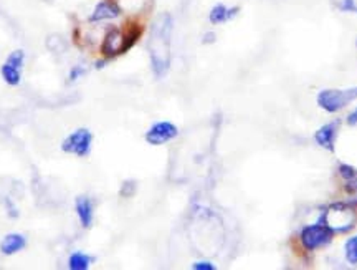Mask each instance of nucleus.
<instances>
[{
    "instance_id": "3",
    "label": "nucleus",
    "mask_w": 357,
    "mask_h": 270,
    "mask_svg": "<svg viewBox=\"0 0 357 270\" xmlns=\"http://www.w3.org/2000/svg\"><path fill=\"white\" fill-rule=\"evenodd\" d=\"M137 37H139V30H132L129 33H123L121 28L111 27L105 33V38H103L101 44V51L106 55V57H116V55L124 53V51L129 50L132 44H136Z\"/></svg>"
},
{
    "instance_id": "17",
    "label": "nucleus",
    "mask_w": 357,
    "mask_h": 270,
    "mask_svg": "<svg viewBox=\"0 0 357 270\" xmlns=\"http://www.w3.org/2000/svg\"><path fill=\"white\" fill-rule=\"evenodd\" d=\"M85 74H86V68H85L83 65H76V67H73V68H71V71H70V80H71V81L78 80L80 76H83Z\"/></svg>"
},
{
    "instance_id": "11",
    "label": "nucleus",
    "mask_w": 357,
    "mask_h": 270,
    "mask_svg": "<svg viewBox=\"0 0 357 270\" xmlns=\"http://www.w3.org/2000/svg\"><path fill=\"white\" fill-rule=\"evenodd\" d=\"M338 121L328 123L316 131L315 140L321 148L328 149V151H334V140H336L338 135Z\"/></svg>"
},
{
    "instance_id": "6",
    "label": "nucleus",
    "mask_w": 357,
    "mask_h": 270,
    "mask_svg": "<svg viewBox=\"0 0 357 270\" xmlns=\"http://www.w3.org/2000/svg\"><path fill=\"white\" fill-rule=\"evenodd\" d=\"M333 235L334 233L324 222L322 224H313L306 226L301 230V242L308 251H316V248L328 246L333 241Z\"/></svg>"
},
{
    "instance_id": "4",
    "label": "nucleus",
    "mask_w": 357,
    "mask_h": 270,
    "mask_svg": "<svg viewBox=\"0 0 357 270\" xmlns=\"http://www.w3.org/2000/svg\"><path fill=\"white\" fill-rule=\"evenodd\" d=\"M357 98V87L349 90H322L317 95V105L328 113H338Z\"/></svg>"
},
{
    "instance_id": "8",
    "label": "nucleus",
    "mask_w": 357,
    "mask_h": 270,
    "mask_svg": "<svg viewBox=\"0 0 357 270\" xmlns=\"http://www.w3.org/2000/svg\"><path fill=\"white\" fill-rule=\"evenodd\" d=\"M123 14L121 7L116 0H100L94 6L92 14L88 17L89 24H101V22H111V20L119 19Z\"/></svg>"
},
{
    "instance_id": "10",
    "label": "nucleus",
    "mask_w": 357,
    "mask_h": 270,
    "mask_svg": "<svg viewBox=\"0 0 357 270\" xmlns=\"http://www.w3.org/2000/svg\"><path fill=\"white\" fill-rule=\"evenodd\" d=\"M75 211H76V216H78L80 219V224L85 227V229H88V227L93 226V203L89 197L86 196H80L76 197L75 201Z\"/></svg>"
},
{
    "instance_id": "12",
    "label": "nucleus",
    "mask_w": 357,
    "mask_h": 270,
    "mask_svg": "<svg viewBox=\"0 0 357 270\" xmlns=\"http://www.w3.org/2000/svg\"><path fill=\"white\" fill-rule=\"evenodd\" d=\"M27 246V239L20 234H8L3 237L2 244H0V251L6 255H14L20 252L21 248Z\"/></svg>"
},
{
    "instance_id": "2",
    "label": "nucleus",
    "mask_w": 357,
    "mask_h": 270,
    "mask_svg": "<svg viewBox=\"0 0 357 270\" xmlns=\"http://www.w3.org/2000/svg\"><path fill=\"white\" fill-rule=\"evenodd\" d=\"M357 214L349 204H333L322 216V222L329 227L333 233H347L354 227Z\"/></svg>"
},
{
    "instance_id": "9",
    "label": "nucleus",
    "mask_w": 357,
    "mask_h": 270,
    "mask_svg": "<svg viewBox=\"0 0 357 270\" xmlns=\"http://www.w3.org/2000/svg\"><path fill=\"white\" fill-rule=\"evenodd\" d=\"M240 8L238 7H229L225 3H217L210 8L209 12V22L212 25H220L230 22L232 19H235L238 15Z\"/></svg>"
},
{
    "instance_id": "16",
    "label": "nucleus",
    "mask_w": 357,
    "mask_h": 270,
    "mask_svg": "<svg viewBox=\"0 0 357 270\" xmlns=\"http://www.w3.org/2000/svg\"><path fill=\"white\" fill-rule=\"evenodd\" d=\"M24 62H25V53L21 50H15L12 51L10 55H8L6 63H8V65L19 68V70H21V67H24Z\"/></svg>"
},
{
    "instance_id": "13",
    "label": "nucleus",
    "mask_w": 357,
    "mask_h": 270,
    "mask_svg": "<svg viewBox=\"0 0 357 270\" xmlns=\"http://www.w3.org/2000/svg\"><path fill=\"white\" fill-rule=\"evenodd\" d=\"M92 262L93 259L89 255L83 254V252H75V254H71L70 259H68V267L71 270H86L89 269Z\"/></svg>"
},
{
    "instance_id": "14",
    "label": "nucleus",
    "mask_w": 357,
    "mask_h": 270,
    "mask_svg": "<svg viewBox=\"0 0 357 270\" xmlns=\"http://www.w3.org/2000/svg\"><path fill=\"white\" fill-rule=\"evenodd\" d=\"M0 71H2V78L6 80L7 85H12V87H17V85L20 83L21 75H20L19 68L8 65V63H3L2 70H0Z\"/></svg>"
},
{
    "instance_id": "19",
    "label": "nucleus",
    "mask_w": 357,
    "mask_h": 270,
    "mask_svg": "<svg viewBox=\"0 0 357 270\" xmlns=\"http://www.w3.org/2000/svg\"><path fill=\"white\" fill-rule=\"evenodd\" d=\"M347 123H349L351 126H357V108L347 117Z\"/></svg>"
},
{
    "instance_id": "1",
    "label": "nucleus",
    "mask_w": 357,
    "mask_h": 270,
    "mask_svg": "<svg viewBox=\"0 0 357 270\" xmlns=\"http://www.w3.org/2000/svg\"><path fill=\"white\" fill-rule=\"evenodd\" d=\"M174 30V19L169 12H162L150 25L148 51L154 75L164 76L171 67V38Z\"/></svg>"
},
{
    "instance_id": "7",
    "label": "nucleus",
    "mask_w": 357,
    "mask_h": 270,
    "mask_svg": "<svg viewBox=\"0 0 357 270\" xmlns=\"http://www.w3.org/2000/svg\"><path fill=\"white\" fill-rule=\"evenodd\" d=\"M179 130L174 123L171 121H159L149 128V131L146 133V141L150 146H161V144L169 143L171 140L177 138Z\"/></svg>"
},
{
    "instance_id": "18",
    "label": "nucleus",
    "mask_w": 357,
    "mask_h": 270,
    "mask_svg": "<svg viewBox=\"0 0 357 270\" xmlns=\"http://www.w3.org/2000/svg\"><path fill=\"white\" fill-rule=\"evenodd\" d=\"M192 269L195 270H215V265L210 262H195L192 264Z\"/></svg>"
},
{
    "instance_id": "20",
    "label": "nucleus",
    "mask_w": 357,
    "mask_h": 270,
    "mask_svg": "<svg viewBox=\"0 0 357 270\" xmlns=\"http://www.w3.org/2000/svg\"><path fill=\"white\" fill-rule=\"evenodd\" d=\"M202 42H204V44H212V42H215V33L214 32H207L204 35V40H202Z\"/></svg>"
},
{
    "instance_id": "15",
    "label": "nucleus",
    "mask_w": 357,
    "mask_h": 270,
    "mask_svg": "<svg viewBox=\"0 0 357 270\" xmlns=\"http://www.w3.org/2000/svg\"><path fill=\"white\" fill-rule=\"evenodd\" d=\"M346 259L352 265L357 264V235L346 242Z\"/></svg>"
},
{
    "instance_id": "5",
    "label": "nucleus",
    "mask_w": 357,
    "mask_h": 270,
    "mask_svg": "<svg viewBox=\"0 0 357 270\" xmlns=\"http://www.w3.org/2000/svg\"><path fill=\"white\" fill-rule=\"evenodd\" d=\"M92 141L93 135L92 131L86 130V128H80V130L73 131L71 135H68L63 140L62 149L68 154H75V156L86 158L92 151Z\"/></svg>"
}]
</instances>
